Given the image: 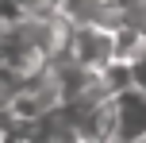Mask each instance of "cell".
<instances>
[{
  "label": "cell",
  "mask_w": 146,
  "mask_h": 143,
  "mask_svg": "<svg viewBox=\"0 0 146 143\" xmlns=\"http://www.w3.org/2000/svg\"><path fill=\"white\" fill-rule=\"evenodd\" d=\"M108 143H146V93L139 85L108 93Z\"/></svg>",
  "instance_id": "cell-1"
},
{
  "label": "cell",
  "mask_w": 146,
  "mask_h": 143,
  "mask_svg": "<svg viewBox=\"0 0 146 143\" xmlns=\"http://www.w3.org/2000/svg\"><path fill=\"white\" fill-rule=\"evenodd\" d=\"M127 74H131V85H139L146 93V39L135 46V54L127 58Z\"/></svg>",
  "instance_id": "cell-2"
}]
</instances>
